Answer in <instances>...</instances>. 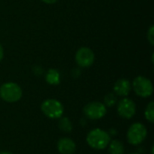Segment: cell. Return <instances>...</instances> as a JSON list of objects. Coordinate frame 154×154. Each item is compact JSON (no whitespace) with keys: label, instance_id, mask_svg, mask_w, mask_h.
Returning <instances> with one entry per match:
<instances>
[{"label":"cell","instance_id":"6da1fadb","mask_svg":"<svg viewBox=\"0 0 154 154\" xmlns=\"http://www.w3.org/2000/svg\"><path fill=\"white\" fill-rule=\"evenodd\" d=\"M86 141L89 147L94 150L100 151L107 148L111 141V136L108 132L100 128H96L87 134Z\"/></svg>","mask_w":154,"mask_h":154},{"label":"cell","instance_id":"5b68a950","mask_svg":"<svg viewBox=\"0 0 154 154\" xmlns=\"http://www.w3.org/2000/svg\"><path fill=\"white\" fill-rule=\"evenodd\" d=\"M132 87L135 94L143 98L151 97L153 93V86L152 81L143 76L136 77L133 81Z\"/></svg>","mask_w":154,"mask_h":154},{"label":"cell","instance_id":"4fadbf2b","mask_svg":"<svg viewBox=\"0 0 154 154\" xmlns=\"http://www.w3.org/2000/svg\"><path fill=\"white\" fill-rule=\"evenodd\" d=\"M59 128L60 130H61L62 132L65 133H69L72 131L73 129V125L71 121L69 120V118L68 117H63L61 116L60 118H59V123H58Z\"/></svg>","mask_w":154,"mask_h":154},{"label":"cell","instance_id":"8fae6325","mask_svg":"<svg viewBox=\"0 0 154 154\" xmlns=\"http://www.w3.org/2000/svg\"><path fill=\"white\" fill-rule=\"evenodd\" d=\"M45 80L50 85H52V86L59 85L60 82V74L59 70L55 69H50L46 73Z\"/></svg>","mask_w":154,"mask_h":154},{"label":"cell","instance_id":"8992f818","mask_svg":"<svg viewBox=\"0 0 154 154\" xmlns=\"http://www.w3.org/2000/svg\"><path fill=\"white\" fill-rule=\"evenodd\" d=\"M83 112L88 119L99 120L106 115V106L104 103L94 101L87 104L84 106Z\"/></svg>","mask_w":154,"mask_h":154},{"label":"cell","instance_id":"2e32d148","mask_svg":"<svg viewBox=\"0 0 154 154\" xmlns=\"http://www.w3.org/2000/svg\"><path fill=\"white\" fill-rule=\"evenodd\" d=\"M147 39H148L149 42H150L152 45H153L154 44V26L153 25H152V26L150 27V29H149V31H148V32H147Z\"/></svg>","mask_w":154,"mask_h":154},{"label":"cell","instance_id":"ba28073f","mask_svg":"<svg viewBox=\"0 0 154 154\" xmlns=\"http://www.w3.org/2000/svg\"><path fill=\"white\" fill-rule=\"evenodd\" d=\"M117 113L124 119H131L136 113L135 103L127 97L121 99L117 104Z\"/></svg>","mask_w":154,"mask_h":154},{"label":"cell","instance_id":"9c48e42d","mask_svg":"<svg viewBox=\"0 0 154 154\" xmlns=\"http://www.w3.org/2000/svg\"><path fill=\"white\" fill-rule=\"evenodd\" d=\"M57 149L60 154H74L77 150V145L72 139L63 137L58 141Z\"/></svg>","mask_w":154,"mask_h":154},{"label":"cell","instance_id":"52a82bcc","mask_svg":"<svg viewBox=\"0 0 154 154\" xmlns=\"http://www.w3.org/2000/svg\"><path fill=\"white\" fill-rule=\"evenodd\" d=\"M75 60L81 68H88L95 61V54L91 49L88 47L79 48L75 54Z\"/></svg>","mask_w":154,"mask_h":154},{"label":"cell","instance_id":"7c38bea8","mask_svg":"<svg viewBox=\"0 0 154 154\" xmlns=\"http://www.w3.org/2000/svg\"><path fill=\"white\" fill-rule=\"evenodd\" d=\"M107 148L110 154H125V146L119 140L110 141Z\"/></svg>","mask_w":154,"mask_h":154},{"label":"cell","instance_id":"30bf717a","mask_svg":"<svg viewBox=\"0 0 154 154\" xmlns=\"http://www.w3.org/2000/svg\"><path fill=\"white\" fill-rule=\"evenodd\" d=\"M132 90V84L126 79H118L114 85V92L117 97H127Z\"/></svg>","mask_w":154,"mask_h":154},{"label":"cell","instance_id":"3957f363","mask_svg":"<svg viewBox=\"0 0 154 154\" xmlns=\"http://www.w3.org/2000/svg\"><path fill=\"white\" fill-rule=\"evenodd\" d=\"M42 114L50 119H59L63 116V105L57 99L49 98L44 100L41 105Z\"/></svg>","mask_w":154,"mask_h":154},{"label":"cell","instance_id":"ffe728a7","mask_svg":"<svg viewBox=\"0 0 154 154\" xmlns=\"http://www.w3.org/2000/svg\"><path fill=\"white\" fill-rule=\"evenodd\" d=\"M130 154H140V153H130Z\"/></svg>","mask_w":154,"mask_h":154},{"label":"cell","instance_id":"5bb4252c","mask_svg":"<svg viewBox=\"0 0 154 154\" xmlns=\"http://www.w3.org/2000/svg\"><path fill=\"white\" fill-rule=\"evenodd\" d=\"M144 116L146 118V120L148 122H150L151 124L154 123V102L153 101H151L146 108H145V111H144Z\"/></svg>","mask_w":154,"mask_h":154},{"label":"cell","instance_id":"d6986e66","mask_svg":"<svg viewBox=\"0 0 154 154\" xmlns=\"http://www.w3.org/2000/svg\"><path fill=\"white\" fill-rule=\"evenodd\" d=\"M0 154H14L11 152H0Z\"/></svg>","mask_w":154,"mask_h":154},{"label":"cell","instance_id":"ac0fdd59","mask_svg":"<svg viewBox=\"0 0 154 154\" xmlns=\"http://www.w3.org/2000/svg\"><path fill=\"white\" fill-rule=\"evenodd\" d=\"M42 2H44V3H46V4H49V5H51V4H54V3H56L58 0H42Z\"/></svg>","mask_w":154,"mask_h":154},{"label":"cell","instance_id":"277c9868","mask_svg":"<svg viewBox=\"0 0 154 154\" xmlns=\"http://www.w3.org/2000/svg\"><path fill=\"white\" fill-rule=\"evenodd\" d=\"M147 128L142 123L133 124L127 131V141L132 145H139L144 142L147 137Z\"/></svg>","mask_w":154,"mask_h":154},{"label":"cell","instance_id":"9a60e30c","mask_svg":"<svg viewBox=\"0 0 154 154\" xmlns=\"http://www.w3.org/2000/svg\"><path fill=\"white\" fill-rule=\"evenodd\" d=\"M117 104V96L115 93H108L104 97V105L106 107H113Z\"/></svg>","mask_w":154,"mask_h":154},{"label":"cell","instance_id":"e0dca14e","mask_svg":"<svg viewBox=\"0 0 154 154\" xmlns=\"http://www.w3.org/2000/svg\"><path fill=\"white\" fill-rule=\"evenodd\" d=\"M3 58H4V48L0 43V61L3 60Z\"/></svg>","mask_w":154,"mask_h":154},{"label":"cell","instance_id":"7a4b0ae2","mask_svg":"<svg viewBox=\"0 0 154 154\" xmlns=\"http://www.w3.org/2000/svg\"><path fill=\"white\" fill-rule=\"evenodd\" d=\"M23 97L21 87L14 82H6L0 87V97L7 103H15Z\"/></svg>","mask_w":154,"mask_h":154}]
</instances>
